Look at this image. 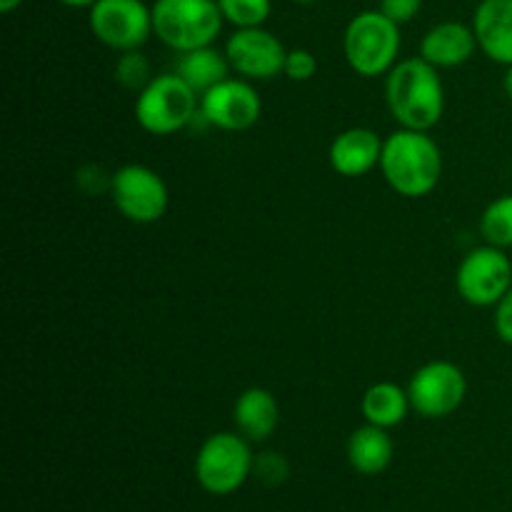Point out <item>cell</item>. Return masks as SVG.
<instances>
[{
  "label": "cell",
  "instance_id": "19",
  "mask_svg": "<svg viewBox=\"0 0 512 512\" xmlns=\"http://www.w3.org/2000/svg\"><path fill=\"white\" fill-rule=\"evenodd\" d=\"M410 405L408 388H400L398 383H375L365 390L363 400H360V413H363L365 423L378 425V428H395L408 418Z\"/></svg>",
  "mask_w": 512,
  "mask_h": 512
},
{
  "label": "cell",
  "instance_id": "14",
  "mask_svg": "<svg viewBox=\"0 0 512 512\" xmlns=\"http://www.w3.org/2000/svg\"><path fill=\"white\" fill-rule=\"evenodd\" d=\"M473 30L478 48L493 63L512 65V0H483L475 8Z\"/></svg>",
  "mask_w": 512,
  "mask_h": 512
},
{
  "label": "cell",
  "instance_id": "4",
  "mask_svg": "<svg viewBox=\"0 0 512 512\" xmlns=\"http://www.w3.org/2000/svg\"><path fill=\"white\" fill-rule=\"evenodd\" d=\"M345 60L363 78L390 73L400 55V25L380 10H363L345 28Z\"/></svg>",
  "mask_w": 512,
  "mask_h": 512
},
{
  "label": "cell",
  "instance_id": "6",
  "mask_svg": "<svg viewBox=\"0 0 512 512\" xmlns=\"http://www.w3.org/2000/svg\"><path fill=\"white\" fill-rule=\"evenodd\" d=\"M250 440L240 433H215L195 455V478L210 495H233L253 475Z\"/></svg>",
  "mask_w": 512,
  "mask_h": 512
},
{
  "label": "cell",
  "instance_id": "1",
  "mask_svg": "<svg viewBox=\"0 0 512 512\" xmlns=\"http://www.w3.org/2000/svg\"><path fill=\"white\" fill-rule=\"evenodd\" d=\"M385 98L400 128L425 130L440 123L445 110V88L438 68L428 60L408 58L395 63L385 83Z\"/></svg>",
  "mask_w": 512,
  "mask_h": 512
},
{
  "label": "cell",
  "instance_id": "26",
  "mask_svg": "<svg viewBox=\"0 0 512 512\" xmlns=\"http://www.w3.org/2000/svg\"><path fill=\"white\" fill-rule=\"evenodd\" d=\"M495 333L503 343L512 345V288L503 300L495 305Z\"/></svg>",
  "mask_w": 512,
  "mask_h": 512
},
{
  "label": "cell",
  "instance_id": "8",
  "mask_svg": "<svg viewBox=\"0 0 512 512\" xmlns=\"http://www.w3.org/2000/svg\"><path fill=\"white\" fill-rule=\"evenodd\" d=\"M110 198L123 218L138 225L158 223L170 203L165 180L153 168L140 163H130L115 170L113 183H110Z\"/></svg>",
  "mask_w": 512,
  "mask_h": 512
},
{
  "label": "cell",
  "instance_id": "5",
  "mask_svg": "<svg viewBox=\"0 0 512 512\" xmlns=\"http://www.w3.org/2000/svg\"><path fill=\"white\" fill-rule=\"evenodd\" d=\"M200 115V95L178 73L155 75L138 93L135 120L150 135H173Z\"/></svg>",
  "mask_w": 512,
  "mask_h": 512
},
{
  "label": "cell",
  "instance_id": "29",
  "mask_svg": "<svg viewBox=\"0 0 512 512\" xmlns=\"http://www.w3.org/2000/svg\"><path fill=\"white\" fill-rule=\"evenodd\" d=\"M503 88H505V93L512 98V65H508V70H505V75H503Z\"/></svg>",
  "mask_w": 512,
  "mask_h": 512
},
{
  "label": "cell",
  "instance_id": "20",
  "mask_svg": "<svg viewBox=\"0 0 512 512\" xmlns=\"http://www.w3.org/2000/svg\"><path fill=\"white\" fill-rule=\"evenodd\" d=\"M480 233L495 248H512V193L500 195L480 215Z\"/></svg>",
  "mask_w": 512,
  "mask_h": 512
},
{
  "label": "cell",
  "instance_id": "11",
  "mask_svg": "<svg viewBox=\"0 0 512 512\" xmlns=\"http://www.w3.org/2000/svg\"><path fill=\"white\" fill-rule=\"evenodd\" d=\"M263 113L258 90L245 78H225L208 93L200 95V118L228 133L253 128Z\"/></svg>",
  "mask_w": 512,
  "mask_h": 512
},
{
  "label": "cell",
  "instance_id": "13",
  "mask_svg": "<svg viewBox=\"0 0 512 512\" xmlns=\"http://www.w3.org/2000/svg\"><path fill=\"white\" fill-rule=\"evenodd\" d=\"M383 143L373 128H348L335 135L330 143V168L343 178H360L370 170L380 168Z\"/></svg>",
  "mask_w": 512,
  "mask_h": 512
},
{
  "label": "cell",
  "instance_id": "2",
  "mask_svg": "<svg viewBox=\"0 0 512 512\" xmlns=\"http://www.w3.org/2000/svg\"><path fill=\"white\" fill-rule=\"evenodd\" d=\"M380 173L403 198H423L443 178V153L425 130L400 128L385 138Z\"/></svg>",
  "mask_w": 512,
  "mask_h": 512
},
{
  "label": "cell",
  "instance_id": "16",
  "mask_svg": "<svg viewBox=\"0 0 512 512\" xmlns=\"http://www.w3.org/2000/svg\"><path fill=\"white\" fill-rule=\"evenodd\" d=\"M235 428L250 443H263L280 423L278 400L265 388H248L238 395L233 408Z\"/></svg>",
  "mask_w": 512,
  "mask_h": 512
},
{
  "label": "cell",
  "instance_id": "28",
  "mask_svg": "<svg viewBox=\"0 0 512 512\" xmlns=\"http://www.w3.org/2000/svg\"><path fill=\"white\" fill-rule=\"evenodd\" d=\"M23 0H0V13H13Z\"/></svg>",
  "mask_w": 512,
  "mask_h": 512
},
{
  "label": "cell",
  "instance_id": "9",
  "mask_svg": "<svg viewBox=\"0 0 512 512\" xmlns=\"http://www.w3.org/2000/svg\"><path fill=\"white\" fill-rule=\"evenodd\" d=\"M410 405L428 420L448 418L468 395L465 373L450 360H430L413 373L408 383Z\"/></svg>",
  "mask_w": 512,
  "mask_h": 512
},
{
  "label": "cell",
  "instance_id": "15",
  "mask_svg": "<svg viewBox=\"0 0 512 512\" xmlns=\"http://www.w3.org/2000/svg\"><path fill=\"white\" fill-rule=\"evenodd\" d=\"M475 48H478L475 30L463 23H455V20H448V23L435 25L423 35L420 58L428 60L438 70L458 68V65L468 63L473 58Z\"/></svg>",
  "mask_w": 512,
  "mask_h": 512
},
{
  "label": "cell",
  "instance_id": "12",
  "mask_svg": "<svg viewBox=\"0 0 512 512\" xmlns=\"http://www.w3.org/2000/svg\"><path fill=\"white\" fill-rule=\"evenodd\" d=\"M230 68L245 80H270L283 73L285 45L270 30L238 28L225 43Z\"/></svg>",
  "mask_w": 512,
  "mask_h": 512
},
{
  "label": "cell",
  "instance_id": "18",
  "mask_svg": "<svg viewBox=\"0 0 512 512\" xmlns=\"http://www.w3.org/2000/svg\"><path fill=\"white\" fill-rule=\"evenodd\" d=\"M230 70L233 68H230V60L225 55V50L220 53L213 45H205V48L178 53L173 73H178L195 93L203 95L218 83H223L225 78H230Z\"/></svg>",
  "mask_w": 512,
  "mask_h": 512
},
{
  "label": "cell",
  "instance_id": "7",
  "mask_svg": "<svg viewBox=\"0 0 512 512\" xmlns=\"http://www.w3.org/2000/svg\"><path fill=\"white\" fill-rule=\"evenodd\" d=\"M455 288L465 303L475 308H493L512 288V263L503 248L483 245L470 250L458 265Z\"/></svg>",
  "mask_w": 512,
  "mask_h": 512
},
{
  "label": "cell",
  "instance_id": "17",
  "mask_svg": "<svg viewBox=\"0 0 512 512\" xmlns=\"http://www.w3.org/2000/svg\"><path fill=\"white\" fill-rule=\"evenodd\" d=\"M395 445L388 430L378 425L365 423L355 430L348 440V460L355 473L360 475H380L393 463Z\"/></svg>",
  "mask_w": 512,
  "mask_h": 512
},
{
  "label": "cell",
  "instance_id": "3",
  "mask_svg": "<svg viewBox=\"0 0 512 512\" xmlns=\"http://www.w3.org/2000/svg\"><path fill=\"white\" fill-rule=\"evenodd\" d=\"M218 0H155L153 33L175 53L213 45L223 30Z\"/></svg>",
  "mask_w": 512,
  "mask_h": 512
},
{
  "label": "cell",
  "instance_id": "10",
  "mask_svg": "<svg viewBox=\"0 0 512 512\" xmlns=\"http://www.w3.org/2000/svg\"><path fill=\"white\" fill-rule=\"evenodd\" d=\"M90 30L118 53L138 50L153 33V8L143 0H98L90 5Z\"/></svg>",
  "mask_w": 512,
  "mask_h": 512
},
{
  "label": "cell",
  "instance_id": "30",
  "mask_svg": "<svg viewBox=\"0 0 512 512\" xmlns=\"http://www.w3.org/2000/svg\"><path fill=\"white\" fill-rule=\"evenodd\" d=\"M293 3H300V5H310V3H318V0H293Z\"/></svg>",
  "mask_w": 512,
  "mask_h": 512
},
{
  "label": "cell",
  "instance_id": "24",
  "mask_svg": "<svg viewBox=\"0 0 512 512\" xmlns=\"http://www.w3.org/2000/svg\"><path fill=\"white\" fill-rule=\"evenodd\" d=\"M315 73H318V60H315V55L310 53V50L305 48L288 50V55H285V65H283L285 78L295 80V83H305V80L313 78Z\"/></svg>",
  "mask_w": 512,
  "mask_h": 512
},
{
  "label": "cell",
  "instance_id": "27",
  "mask_svg": "<svg viewBox=\"0 0 512 512\" xmlns=\"http://www.w3.org/2000/svg\"><path fill=\"white\" fill-rule=\"evenodd\" d=\"M58 3L68 5V8H85V5H95L98 0H58Z\"/></svg>",
  "mask_w": 512,
  "mask_h": 512
},
{
  "label": "cell",
  "instance_id": "23",
  "mask_svg": "<svg viewBox=\"0 0 512 512\" xmlns=\"http://www.w3.org/2000/svg\"><path fill=\"white\" fill-rule=\"evenodd\" d=\"M253 473L263 480L265 485L275 488V485H283L290 475L288 460L280 453H263L260 458H255Z\"/></svg>",
  "mask_w": 512,
  "mask_h": 512
},
{
  "label": "cell",
  "instance_id": "25",
  "mask_svg": "<svg viewBox=\"0 0 512 512\" xmlns=\"http://www.w3.org/2000/svg\"><path fill=\"white\" fill-rule=\"evenodd\" d=\"M423 8V0H380V13L388 15L393 23H410Z\"/></svg>",
  "mask_w": 512,
  "mask_h": 512
},
{
  "label": "cell",
  "instance_id": "22",
  "mask_svg": "<svg viewBox=\"0 0 512 512\" xmlns=\"http://www.w3.org/2000/svg\"><path fill=\"white\" fill-rule=\"evenodd\" d=\"M115 78H118L123 88L138 90L140 93L153 80L150 60L140 50H125V53H120L118 63H115Z\"/></svg>",
  "mask_w": 512,
  "mask_h": 512
},
{
  "label": "cell",
  "instance_id": "21",
  "mask_svg": "<svg viewBox=\"0 0 512 512\" xmlns=\"http://www.w3.org/2000/svg\"><path fill=\"white\" fill-rule=\"evenodd\" d=\"M220 13L235 28H260L270 18V0H218Z\"/></svg>",
  "mask_w": 512,
  "mask_h": 512
}]
</instances>
